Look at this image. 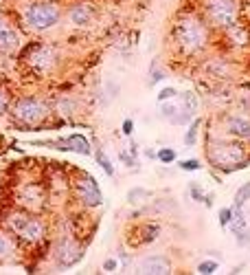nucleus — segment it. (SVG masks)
<instances>
[{"mask_svg": "<svg viewBox=\"0 0 250 275\" xmlns=\"http://www.w3.org/2000/svg\"><path fill=\"white\" fill-rule=\"evenodd\" d=\"M211 42V29L198 11H180L171 22L169 44L176 58L193 60L206 53Z\"/></svg>", "mask_w": 250, "mask_h": 275, "instance_id": "1", "label": "nucleus"}, {"mask_svg": "<svg viewBox=\"0 0 250 275\" xmlns=\"http://www.w3.org/2000/svg\"><path fill=\"white\" fill-rule=\"evenodd\" d=\"M3 227L25 247H37L49 238V225H46V220L40 214H35V211H27L20 207L11 211V214H7V220Z\"/></svg>", "mask_w": 250, "mask_h": 275, "instance_id": "2", "label": "nucleus"}, {"mask_svg": "<svg viewBox=\"0 0 250 275\" xmlns=\"http://www.w3.org/2000/svg\"><path fill=\"white\" fill-rule=\"evenodd\" d=\"M61 20V5L57 0H25L20 9V22L27 31L46 33L53 31Z\"/></svg>", "mask_w": 250, "mask_h": 275, "instance_id": "3", "label": "nucleus"}, {"mask_svg": "<svg viewBox=\"0 0 250 275\" xmlns=\"http://www.w3.org/2000/svg\"><path fill=\"white\" fill-rule=\"evenodd\" d=\"M51 115H53V106L44 97L22 95L13 104H9L11 121L25 130H33L37 125H42Z\"/></svg>", "mask_w": 250, "mask_h": 275, "instance_id": "4", "label": "nucleus"}, {"mask_svg": "<svg viewBox=\"0 0 250 275\" xmlns=\"http://www.w3.org/2000/svg\"><path fill=\"white\" fill-rule=\"evenodd\" d=\"M20 60L33 75L44 77V75H51L59 66V51L55 44L35 40L20 49Z\"/></svg>", "mask_w": 250, "mask_h": 275, "instance_id": "5", "label": "nucleus"}, {"mask_svg": "<svg viewBox=\"0 0 250 275\" xmlns=\"http://www.w3.org/2000/svg\"><path fill=\"white\" fill-rule=\"evenodd\" d=\"M206 159L217 170H241L246 168V148L237 141L206 139Z\"/></svg>", "mask_w": 250, "mask_h": 275, "instance_id": "6", "label": "nucleus"}, {"mask_svg": "<svg viewBox=\"0 0 250 275\" xmlns=\"http://www.w3.org/2000/svg\"><path fill=\"white\" fill-rule=\"evenodd\" d=\"M198 13L204 18L209 29L226 31L235 22H239L241 5L239 0H200Z\"/></svg>", "mask_w": 250, "mask_h": 275, "instance_id": "7", "label": "nucleus"}, {"mask_svg": "<svg viewBox=\"0 0 250 275\" xmlns=\"http://www.w3.org/2000/svg\"><path fill=\"white\" fill-rule=\"evenodd\" d=\"M198 95L193 90H186L182 95H176L174 99H167L160 104V115L174 125H186L195 113H198Z\"/></svg>", "mask_w": 250, "mask_h": 275, "instance_id": "8", "label": "nucleus"}, {"mask_svg": "<svg viewBox=\"0 0 250 275\" xmlns=\"http://www.w3.org/2000/svg\"><path fill=\"white\" fill-rule=\"evenodd\" d=\"M70 187H73V196L77 198V203L88 209H95L101 207L103 203V194H101V187L95 180V176L88 174V172H75L73 180H70Z\"/></svg>", "mask_w": 250, "mask_h": 275, "instance_id": "9", "label": "nucleus"}, {"mask_svg": "<svg viewBox=\"0 0 250 275\" xmlns=\"http://www.w3.org/2000/svg\"><path fill=\"white\" fill-rule=\"evenodd\" d=\"M84 258V245H79L70 235H61L57 238L55 247H53V260L59 269H73L75 264H79Z\"/></svg>", "mask_w": 250, "mask_h": 275, "instance_id": "10", "label": "nucleus"}, {"mask_svg": "<svg viewBox=\"0 0 250 275\" xmlns=\"http://www.w3.org/2000/svg\"><path fill=\"white\" fill-rule=\"evenodd\" d=\"M97 18V7L90 0H75L66 9V22L73 29H88Z\"/></svg>", "mask_w": 250, "mask_h": 275, "instance_id": "11", "label": "nucleus"}, {"mask_svg": "<svg viewBox=\"0 0 250 275\" xmlns=\"http://www.w3.org/2000/svg\"><path fill=\"white\" fill-rule=\"evenodd\" d=\"M22 49L20 33L5 15H0V53L3 55H15Z\"/></svg>", "mask_w": 250, "mask_h": 275, "instance_id": "12", "label": "nucleus"}, {"mask_svg": "<svg viewBox=\"0 0 250 275\" xmlns=\"http://www.w3.org/2000/svg\"><path fill=\"white\" fill-rule=\"evenodd\" d=\"M224 130L226 135L239 141H250V117L246 115H226L224 117Z\"/></svg>", "mask_w": 250, "mask_h": 275, "instance_id": "13", "label": "nucleus"}, {"mask_svg": "<svg viewBox=\"0 0 250 275\" xmlns=\"http://www.w3.org/2000/svg\"><path fill=\"white\" fill-rule=\"evenodd\" d=\"M136 273H152V275H165L171 273V260L165 253H154L145 255L143 260L136 264Z\"/></svg>", "mask_w": 250, "mask_h": 275, "instance_id": "14", "label": "nucleus"}, {"mask_svg": "<svg viewBox=\"0 0 250 275\" xmlns=\"http://www.w3.org/2000/svg\"><path fill=\"white\" fill-rule=\"evenodd\" d=\"M202 68H204L206 77H211V80H224L231 73V64L226 62V58H211L202 64Z\"/></svg>", "mask_w": 250, "mask_h": 275, "instance_id": "15", "label": "nucleus"}, {"mask_svg": "<svg viewBox=\"0 0 250 275\" xmlns=\"http://www.w3.org/2000/svg\"><path fill=\"white\" fill-rule=\"evenodd\" d=\"M15 253H18V240L3 227L0 229V264L13 260Z\"/></svg>", "mask_w": 250, "mask_h": 275, "instance_id": "16", "label": "nucleus"}, {"mask_svg": "<svg viewBox=\"0 0 250 275\" xmlns=\"http://www.w3.org/2000/svg\"><path fill=\"white\" fill-rule=\"evenodd\" d=\"M64 145H66V152H77V154H81V156H90L92 154V145H90V141L86 139L84 135H79V132H75V135H68L64 139Z\"/></svg>", "mask_w": 250, "mask_h": 275, "instance_id": "17", "label": "nucleus"}, {"mask_svg": "<svg viewBox=\"0 0 250 275\" xmlns=\"http://www.w3.org/2000/svg\"><path fill=\"white\" fill-rule=\"evenodd\" d=\"M224 35H226V40H231V44L235 46H246L250 42V35H248V29L244 25H239V22H235L233 27H228L224 31Z\"/></svg>", "mask_w": 250, "mask_h": 275, "instance_id": "18", "label": "nucleus"}, {"mask_svg": "<svg viewBox=\"0 0 250 275\" xmlns=\"http://www.w3.org/2000/svg\"><path fill=\"white\" fill-rule=\"evenodd\" d=\"M160 235V225L158 223H145L140 227V235H134V245L136 247H143V245H150L156 238Z\"/></svg>", "mask_w": 250, "mask_h": 275, "instance_id": "19", "label": "nucleus"}, {"mask_svg": "<svg viewBox=\"0 0 250 275\" xmlns=\"http://www.w3.org/2000/svg\"><path fill=\"white\" fill-rule=\"evenodd\" d=\"M200 128H202V119H200V117H193V119L189 121V128H186L184 137H182V143H184L186 148H193L195 143H198Z\"/></svg>", "mask_w": 250, "mask_h": 275, "instance_id": "20", "label": "nucleus"}, {"mask_svg": "<svg viewBox=\"0 0 250 275\" xmlns=\"http://www.w3.org/2000/svg\"><path fill=\"white\" fill-rule=\"evenodd\" d=\"M92 156H95V161H97L99 168L106 172V176H114V165H112L110 159H108V154L103 152V148H101L99 143H97V150L92 152Z\"/></svg>", "mask_w": 250, "mask_h": 275, "instance_id": "21", "label": "nucleus"}, {"mask_svg": "<svg viewBox=\"0 0 250 275\" xmlns=\"http://www.w3.org/2000/svg\"><path fill=\"white\" fill-rule=\"evenodd\" d=\"M250 200V180L248 183H244L239 187V190L235 192V200H233V207L235 209H244V205Z\"/></svg>", "mask_w": 250, "mask_h": 275, "instance_id": "22", "label": "nucleus"}, {"mask_svg": "<svg viewBox=\"0 0 250 275\" xmlns=\"http://www.w3.org/2000/svg\"><path fill=\"white\" fill-rule=\"evenodd\" d=\"M156 159H158L162 165H169L176 161V150L174 148H160L158 152H156Z\"/></svg>", "mask_w": 250, "mask_h": 275, "instance_id": "23", "label": "nucleus"}, {"mask_svg": "<svg viewBox=\"0 0 250 275\" xmlns=\"http://www.w3.org/2000/svg\"><path fill=\"white\" fill-rule=\"evenodd\" d=\"M75 110H77V104H75V101H70V99H66V97L55 106V113L57 115H73Z\"/></svg>", "mask_w": 250, "mask_h": 275, "instance_id": "24", "label": "nucleus"}, {"mask_svg": "<svg viewBox=\"0 0 250 275\" xmlns=\"http://www.w3.org/2000/svg\"><path fill=\"white\" fill-rule=\"evenodd\" d=\"M143 198H150V192H147V190H140V187H136V190L128 192V200L130 203H143Z\"/></svg>", "mask_w": 250, "mask_h": 275, "instance_id": "25", "label": "nucleus"}, {"mask_svg": "<svg viewBox=\"0 0 250 275\" xmlns=\"http://www.w3.org/2000/svg\"><path fill=\"white\" fill-rule=\"evenodd\" d=\"M217 264L215 260H202L200 264H198V273H202V275H211V273H215L217 271Z\"/></svg>", "mask_w": 250, "mask_h": 275, "instance_id": "26", "label": "nucleus"}, {"mask_svg": "<svg viewBox=\"0 0 250 275\" xmlns=\"http://www.w3.org/2000/svg\"><path fill=\"white\" fill-rule=\"evenodd\" d=\"M180 170H184V172H198V170H202V163L198 159H184V161H180Z\"/></svg>", "mask_w": 250, "mask_h": 275, "instance_id": "27", "label": "nucleus"}, {"mask_svg": "<svg viewBox=\"0 0 250 275\" xmlns=\"http://www.w3.org/2000/svg\"><path fill=\"white\" fill-rule=\"evenodd\" d=\"M162 80H165V70H160L156 64H152V70H150V86L158 84V82H162Z\"/></svg>", "mask_w": 250, "mask_h": 275, "instance_id": "28", "label": "nucleus"}, {"mask_svg": "<svg viewBox=\"0 0 250 275\" xmlns=\"http://www.w3.org/2000/svg\"><path fill=\"white\" fill-rule=\"evenodd\" d=\"M233 220V207H222L220 209V227H228Z\"/></svg>", "mask_w": 250, "mask_h": 275, "instance_id": "29", "label": "nucleus"}, {"mask_svg": "<svg viewBox=\"0 0 250 275\" xmlns=\"http://www.w3.org/2000/svg\"><path fill=\"white\" fill-rule=\"evenodd\" d=\"M176 95H178V90L171 88V86H167V88H162L158 93V104H162V101H167V99H174Z\"/></svg>", "mask_w": 250, "mask_h": 275, "instance_id": "30", "label": "nucleus"}, {"mask_svg": "<svg viewBox=\"0 0 250 275\" xmlns=\"http://www.w3.org/2000/svg\"><path fill=\"white\" fill-rule=\"evenodd\" d=\"M189 192H191V196H193V200H198V203H202V198H204V190H202L198 183H191V185H189Z\"/></svg>", "mask_w": 250, "mask_h": 275, "instance_id": "31", "label": "nucleus"}, {"mask_svg": "<svg viewBox=\"0 0 250 275\" xmlns=\"http://www.w3.org/2000/svg\"><path fill=\"white\" fill-rule=\"evenodd\" d=\"M116 269H119V260H116V258H108V260L103 262V271L106 273H112Z\"/></svg>", "mask_w": 250, "mask_h": 275, "instance_id": "32", "label": "nucleus"}, {"mask_svg": "<svg viewBox=\"0 0 250 275\" xmlns=\"http://www.w3.org/2000/svg\"><path fill=\"white\" fill-rule=\"evenodd\" d=\"M9 113V99H7V95L3 90H0V117Z\"/></svg>", "mask_w": 250, "mask_h": 275, "instance_id": "33", "label": "nucleus"}, {"mask_svg": "<svg viewBox=\"0 0 250 275\" xmlns=\"http://www.w3.org/2000/svg\"><path fill=\"white\" fill-rule=\"evenodd\" d=\"M121 130H123L125 137H132V132H134V121H132V119H125L123 125H121Z\"/></svg>", "mask_w": 250, "mask_h": 275, "instance_id": "34", "label": "nucleus"}, {"mask_svg": "<svg viewBox=\"0 0 250 275\" xmlns=\"http://www.w3.org/2000/svg\"><path fill=\"white\" fill-rule=\"evenodd\" d=\"M119 159H121V161H123L125 165H130V168H132V165H138V161L134 159V156H130L128 152H123V150L119 152Z\"/></svg>", "mask_w": 250, "mask_h": 275, "instance_id": "35", "label": "nucleus"}, {"mask_svg": "<svg viewBox=\"0 0 250 275\" xmlns=\"http://www.w3.org/2000/svg\"><path fill=\"white\" fill-rule=\"evenodd\" d=\"M128 152L132 154V156H134V159L138 161V145L134 143V141H130V145H128Z\"/></svg>", "mask_w": 250, "mask_h": 275, "instance_id": "36", "label": "nucleus"}, {"mask_svg": "<svg viewBox=\"0 0 250 275\" xmlns=\"http://www.w3.org/2000/svg\"><path fill=\"white\" fill-rule=\"evenodd\" d=\"M202 200H204L206 207H213V194H204V198H202Z\"/></svg>", "mask_w": 250, "mask_h": 275, "instance_id": "37", "label": "nucleus"}, {"mask_svg": "<svg viewBox=\"0 0 250 275\" xmlns=\"http://www.w3.org/2000/svg\"><path fill=\"white\" fill-rule=\"evenodd\" d=\"M145 156H147V159H156V152H154V150H150V148H147V150H145Z\"/></svg>", "mask_w": 250, "mask_h": 275, "instance_id": "38", "label": "nucleus"}, {"mask_svg": "<svg viewBox=\"0 0 250 275\" xmlns=\"http://www.w3.org/2000/svg\"><path fill=\"white\" fill-rule=\"evenodd\" d=\"M57 3H59V0H57Z\"/></svg>", "mask_w": 250, "mask_h": 275, "instance_id": "39", "label": "nucleus"}]
</instances>
